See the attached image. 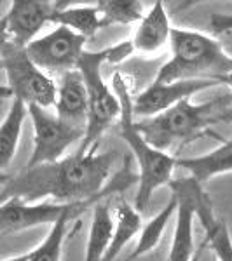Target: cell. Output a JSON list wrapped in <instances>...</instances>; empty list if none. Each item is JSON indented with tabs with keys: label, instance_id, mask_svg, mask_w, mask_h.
I'll return each mask as SVG.
<instances>
[{
	"label": "cell",
	"instance_id": "cell-1",
	"mask_svg": "<svg viewBox=\"0 0 232 261\" xmlns=\"http://www.w3.org/2000/svg\"><path fill=\"white\" fill-rule=\"evenodd\" d=\"M115 159V151L100 153L98 145H95L87 151L77 150L56 162L25 167L18 174H11L2 187L0 204L9 199L32 204L48 197L54 202H77L124 192L138 178L129 169V157L117 174H110Z\"/></svg>",
	"mask_w": 232,
	"mask_h": 261
},
{
	"label": "cell",
	"instance_id": "cell-2",
	"mask_svg": "<svg viewBox=\"0 0 232 261\" xmlns=\"http://www.w3.org/2000/svg\"><path fill=\"white\" fill-rule=\"evenodd\" d=\"M220 122H232V92L206 103H192L191 99H185L159 115L136 120V127L154 148L166 151L183 148L204 136L222 141L223 138L210 130L212 125Z\"/></svg>",
	"mask_w": 232,
	"mask_h": 261
},
{
	"label": "cell",
	"instance_id": "cell-3",
	"mask_svg": "<svg viewBox=\"0 0 232 261\" xmlns=\"http://www.w3.org/2000/svg\"><path fill=\"white\" fill-rule=\"evenodd\" d=\"M112 91L121 105L119 115V138L131 150L138 164V192L134 197V205L138 213L145 211L147 205L157 188L170 185L176 167V159L150 145L136 127L133 112L131 81L128 75L115 71L112 75Z\"/></svg>",
	"mask_w": 232,
	"mask_h": 261
},
{
	"label": "cell",
	"instance_id": "cell-4",
	"mask_svg": "<svg viewBox=\"0 0 232 261\" xmlns=\"http://www.w3.org/2000/svg\"><path fill=\"white\" fill-rule=\"evenodd\" d=\"M170 50L171 58L159 68L154 82L215 81L222 84L232 73V56L225 53L218 39L208 33L173 27Z\"/></svg>",
	"mask_w": 232,
	"mask_h": 261
},
{
	"label": "cell",
	"instance_id": "cell-5",
	"mask_svg": "<svg viewBox=\"0 0 232 261\" xmlns=\"http://www.w3.org/2000/svg\"><path fill=\"white\" fill-rule=\"evenodd\" d=\"M134 54L131 40H122L100 50H84L77 70L87 92V124L79 151L98 145L100 138L119 120L121 105L113 91L103 81L105 65H121Z\"/></svg>",
	"mask_w": 232,
	"mask_h": 261
},
{
	"label": "cell",
	"instance_id": "cell-6",
	"mask_svg": "<svg viewBox=\"0 0 232 261\" xmlns=\"http://www.w3.org/2000/svg\"><path fill=\"white\" fill-rule=\"evenodd\" d=\"M0 70L6 73L7 89L12 98L40 108L54 107L56 82L28 58L25 47L11 40L7 42L0 49Z\"/></svg>",
	"mask_w": 232,
	"mask_h": 261
},
{
	"label": "cell",
	"instance_id": "cell-7",
	"mask_svg": "<svg viewBox=\"0 0 232 261\" xmlns=\"http://www.w3.org/2000/svg\"><path fill=\"white\" fill-rule=\"evenodd\" d=\"M112 195H100L95 199L77 202H23L9 199L0 204V235L18 233L44 225H56L60 221H75L96 205V202Z\"/></svg>",
	"mask_w": 232,
	"mask_h": 261
},
{
	"label": "cell",
	"instance_id": "cell-8",
	"mask_svg": "<svg viewBox=\"0 0 232 261\" xmlns=\"http://www.w3.org/2000/svg\"><path fill=\"white\" fill-rule=\"evenodd\" d=\"M27 112L33 125V150L27 167L60 161L66 148L74 143L82 141L86 134V130L63 124L56 113L49 112V108L27 105Z\"/></svg>",
	"mask_w": 232,
	"mask_h": 261
},
{
	"label": "cell",
	"instance_id": "cell-9",
	"mask_svg": "<svg viewBox=\"0 0 232 261\" xmlns=\"http://www.w3.org/2000/svg\"><path fill=\"white\" fill-rule=\"evenodd\" d=\"M86 42L87 40L82 35H77L68 28L56 27L45 35L32 40L25 49L28 58L45 73L51 71L65 73L70 70H77L79 60L86 50L84 49Z\"/></svg>",
	"mask_w": 232,
	"mask_h": 261
},
{
	"label": "cell",
	"instance_id": "cell-10",
	"mask_svg": "<svg viewBox=\"0 0 232 261\" xmlns=\"http://www.w3.org/2000/svg\"><path fill=\"white\" fill-rule=\"evenodd\" d=\"M197 181L191 176H180L171 179L168 185L171 195L176 199V225L173 233V242L166 261H199L204 246L194 252V220H196V205H194V187Z\"/></svg>",
	"mask_w": 232,
	"mask_h": 261
},
{
	"label": "cell",
	"instance_id": "cell-11",
	"mask_svg": "<svg viewBox=\"0 0 232 261\" xmlns=\"http://www.w3.org/2000/svg\"><path fill=\"white\" fill-rule=\"evenodd\" d=\"M215 86H222V84L215 81H178L171 84L152 82L147 89L133 98V112L136 117L150 119L185 99H191V96L197 92Z\"/></svg>",
	"mask_w": 232,
	"mask_h": 261
},
{
	"label": "cell",
	"instance_id": "cell-12",
	"mask_svg": "<svg viewBox=\"0 0 232 261\" xmlns=\"http://www.w3.org/2000/svg\"><path fill=\"white\" fill-rule=\"evenodd\" d=\"M54 12V2L48 0H14L9 11L4 14L7 21L9 39L14 44L27 47L37 39L45 23L51 21Z\"/></svg>",
	"mask_w": 232,
	"mask_h": 261
},
{
	"label": "cell",
	"instance_id": "cell-13",
	"mask_svg": "<svg viewBox=\"0 0 232 261\" xmlns=\"http://www.w3.org/2000/svg\"><path fill=\"white\" fill-rule=\"evenodd\" d=\"M194 205H196V218L204 230L202 246L213 251L215 261H232V237L229 226L223 218L215 213L212 199L199 183L194 187Z\"/></svg>",
	"mask_w": 232,
	"mask_h": 261
},
{
	"label": "cell",
	"instance_id": "cell-14",
	"mask_svg": "<svg viewBox=\"0 0 232 261\" xmlns=\"http://www.w3.org/2000/svg\"><path fill=\"white\" fill-rule=\"evenodd\" d=\"M54 113L63 124L86 130L87 124V92L79 70L61 73L60 86H56Z\"/></svg>",
	"mask_w": 232,
	"mask_h": 261
},
{
	"label": "cell",
	"instance_id": "cell-15",
	"mask_svg": "<svg viewBox=\"0 0 232 261\" xmlns=\"http://www.w3.org/2000/svg\"><path fill=\"white\" fill-rule=\"evenodd\" d=\"M171 28L170 16H168L164 4L161 0L154 2V6L147 14H143L136 30H134L131 39L134 53L145 54V56L161 53L170 44Z\"/></svg>",
	"mask_w": 232,
	"mask_h": 261
},
{
	"label": "cell",
	"instance_id": "cell-16",
	"mask_svg": "<svg viewBox=\"0 0 232 261\" xmlns=\"http://www.w3.org/2000/svg\"><path fill=\"white\" fill-rule=\"evenodd\" d=\"M176 167L187 172L199 185L208 183L215 176L232 171V140H222V146L210 153L191 159H176Z\"/></svg>",
	"mask_w": 232,
	"mask_h": 261
},
{
	"label": "cell",
	"instance_id": "cell-17",
	"mask_svg": "<svg viewBox=\"0 0 232 261\" xmlns=\"http://www.w3.org/2000/svg\"><path fill=\"white\" fill-rule=\"evenodd\" d=\"M110 199L112 197H107V199L96 202V205L92 207V221L89 235H87L84 261H101L112 242L115 221H113Z\"/></svg>",
	"mask_w": 232,
	"mask_h": 261
},
{
	"label": "cell",
	"instance_id": "cell-18",
	"mask_svg": "<svg viewBox=\"0 0 232 261\" xmlns=\"http://www.w3.org/2000/svg\"><path fill=\"white\" fill-rule=\"evenodd\" d=\"M51 23L68 28L77 35H82L86 40L92 39L101 30L100 11L96 4L95 6L68 7V4L54 2V12L51 16Z\"/></svg>",
	"mask_w": 232,
	"mask_h": 261
},
{
	"label": "cell",
	"instance_id": "cell-19",
	"mask_svg": "<svg viewBox=\"0 0 232 261\" xmlns=\"http://www.w3.org/2000/svg\"><path fill=\"white\" fill-rule=\"evenodd\" d=\"M113 235L101 261H115L119 252L142 231V213H138L126 199H121L113 214Z\"/></svg>",
	"mask_w": 232,
	"mask_h": 261
},
{
	"label": "cell",
	"instance_id": "cell-20",
	"mask_svg": "<svg viewBox=\"0 0 232 261\" xmlns=\"http://www.w3.org/2000/svg\"><path fill=\"white\" fill-rule=\"evenodd\" d=\"M11 107L7 115L0 122V172H4L14 161L18 151L21 130H23L25 119H27V105L18 98H11Z\"/></svg>",
	"mask_w": 232,
	"mask_h": 261
},
{
	"label": "cell",
	"instance_id": "cell-21",
	"mask_svg": "<svg viewBox=\"0 0 232 261\" xmlns=\"http://www.w3.org/2000/svg\"><path fill=\"white\" fill-rule=\"evenodd\" d=\"M175 213H176V199L171 195L170 202L164 205L161 211L155 214L145 226H142L136 246H134L131 254L126 258V261H134V259L142 258V256H145L154 251L155 247H157V244L161 242L164 231H166L168 223H170L171 216H175Z\"/></svg>",
	"mask_w": 232,
	"mask_h": 261
},
{
	"label": "cell",
	"instance_id": "cell-22",
	"mask_svg": "<svg viewBox=\"0 0 232 261\" xmlns=\"http://www.w3.org/2000/svg\"><path fill=\"white\" fill-rule=\"evenodd\" d=\"M101 28L112 24H133L143 18V4L138 0H101L96 2Z\"/></svg>",
	"mask_w": 232,
	"mask_h": 261
},
{
	"label": "cell",
	"instance_id": "cell-23",
	"mask_svg": "<svg viewBox=\"0 0 232 261\" xmlns=\"http://www.w3.org/2000/svg\"><path fill=\"white\" fill-rule=\"evenodd\" d=\"M66 226H68V221H60L51 226L49 233L45 235L40 246L30 251V261H61Z\"/></svg>",
	"mask_w": 232,
	"mask_h": 261
},
{
	"label": "cell",
	"instance_id": "cell-24",
	"mask_svg": "<svg viewBox=\"0 0 232 261\" xmlns=\"http://www.w3.org/2000/svg\"><path fill=\"white\" fill-rule=\"evenodd\" d=\"M210 27L215 35H222V33L232 32V14L225 12H215L210 16Z\"/></svg>",
	"mask_w": 232,
	"mask_h": 261
},
{
	"label": "cell",
	"instance_id": "cell-25",
	"mask_svg": "<svg viewBox=\"0 0 232 261\" xmlns=\"http://www.w3.org/2000/svg\"><path fill=\"white\" fill-rule=\"evenodd\" d=\"M9 40L11 39H9V32H7V21L2 16V18H0V49H2Z\"/></svg>",
	"mask_w": 232,
	"mask_h": 261
},
{
	"label": "cell",
	"instance_id": "cell-26",
	"mask_svg": "<svg viewBox=\"0 0 232 261\" xmlns=\"http://www.w3.org/2000/svg\"><path fill=\"white\" fill-rule=\"evenodd\" d=\"M2 261H30V252H27V254L14 256V258H9V259H2Z\"/></svg>",
	"mask_w": 232,
	"mask_h": 261
},
{
	"label": "cell",
	"instance_id": "cell-27",
	"mask_svg": "<svg viewBox=\"0 0 232 261\" xmlns=\"http://www.w3.org/2000/svg\"><path fill=\"white\" fill-rule=\"evenodd\" d=\"M6 98H12V96H11V91L7 89V86H0V101L6 99Z\"/></svg>",
	"mask_w": 232,
	"mask_h": 261
},
{
	"label": "cell",
	"instance_id": "cell-28",
	"mask_svg": "<svg viewBox=\"0 0 232 261\" xmlns=\"http://www.w3.org/2000/svg\"><path fill=\"white\" fill-rule=\"evenodd\" d=\"M9 179H11V174H6V172H0V187H4V185H6Z\"/></svg>",
	"mask_w": 232,
	"mask_h": 261
},
{
	"label": "cell",
	"instance_id": "cell-29",
	"mask_svg": "<svg viewBox=\"0 0 232 261\" xmlns=\"http://www.w3.org/2000/svg\"><path fill=\"white\" fill-rule=\"evenodd\" d=\"M222 84H225V86H229L230 87V91H232V73L230 75H227L225 79H223V82Z\"/></svg>",
	"mask_w": 232,
	"mask_h": 261
},
{
	"label": "cell",
	"instance_id": "cell-30",
	"mask_svg": "<svg viewBox=\"0 0 232 261\" xmlns=\"http://www.w3.org/2000/svg\"><path fill=\"white\" fill-rule=\"evenodd\" d=\"M213 261H215V259H213Z\"/></svg>",
	"mask_w": 232,
	"mask_h": 261
}]
</instances>
